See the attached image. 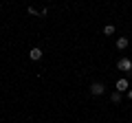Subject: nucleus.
<instances>
[{"instance_id": "nucleus-1", "label": "nucleus", "mask_w": 132, "mask_h": 123, "mask_svg": "<svg viewBox=\"0 0 132 123\" xmlns=\"http://www.w3.org/2000/svg\"><path fill=\"white\" fill-rule=\"evenodd\" d=\"M117 68L123 73V75H128V77L132 75V61L128 59V57H121V59L117 61Z\"/></svg>"}, {"instance_id": "nucleus-2", "label": "nucleus", "mask_w": 132, "mask_h": 123, "mask_svg": "<svg viewBox=\"0 0 132 123\" xmlns=\"http://www.w3.org/2000/svg\"><path fill=\"white\" fill-rule=\"evenodd\" d=\"M104 92H106V86L101 81H93L90 84V95L93 97H99V95H104Z\"/></svg>"}, {"instance_id": "nucleus-3", "label": "nucleus", "mask_w": 132, "mask_h": 123, "mask_svg": "<svg viewBox=\"0 0 132 123\" xmlns=\"http://www.w3.org/2000/svg\"><path fill=\"white\" fill-rule=\"evenodd\" d=\"M117 92H128V90H130V84H128V77H121V79L117 81Z\"/></svg>"}, {"instance_id": "nucleus-4", "label": "nucleus", "mask_w": 132, "mask_h": 123, "mask_svg": "<svg viewBox=\"0 0 132 123\" xmlns=\"http://www.w3.org/2000/svg\"><path fill=\"white\" fill-rule=\"evenodd\" d=\"M42 55H44V53H42V48H40V46H33L31 51H29V57H31L33 61H38V59H42Z\"/></svg>"}, {"instance_id": "nucleus-5", "label": "nucleus", "mask_w": 132, "mask_h": 123, "mask_svg": "<svg viewBox=\"0 0 132 123\" xmlns=\"http://www.w3.org/2000/svg\"><path fill=\"white\" fill-rule=\"evenodd\" d=\"M117 48H119V51H126V48H128V38H119L117 40Z\"/></svg>"}, {"instance_id": "nucleus-6", "label": "nucleus", "mask_w": 132, "mask_h": 123, "mask_svg": "<svg viewBox=\"0 0 132 123\" xmlns=\"http://www.w3.org/2000/svg\"><path fill=\"white\" fill-rule=\"evenodd\" d=\"M110 101H112V103H121V92H117V90L110 92Z\"/></svg>"}, {"instance_id": "nucleus-7", "label": "nucleus", "mask_w": 132, "mask_h": 123, "mask_svg": "<svg viewBox=\"0 0 132 123\" xmlns=\"http://www.w3.org/2000/svg\"><path fill=\"white\" fill-rule=\"evenodd\" d=\"M114 33V24H106L104 27V35H112Z\"/></svg>"}, {"instance_id": "nucleus-8", "label": "nucleus", "mask_w": 132, "mask_h": 123, "mask_svg": "<svg viewBox=\"0 0 132 123\" xmlns=\"http://www.w3.org/2000/svg\"><path fill=\"white\" fill-rule=\"evenodd\" d=\"M27 11H29V13H31V15H40V13H38V11L33 9V7H27Z\"/></svg>"}, {"instance_id": "nucleus-9", "label": "nucleus", "mask_w": 132, "mask_h": 123, "mask_svg": "<svg viewBox=\"0 0 132 123\" xmlns=\"http://www.w3.org/2000/svg\"><path fill=\"white\" fill-rule=\"evenodd\" d=\"M128 99H130V101H132V88H130V90H128Z\"/></svg>"}]
</instances>
